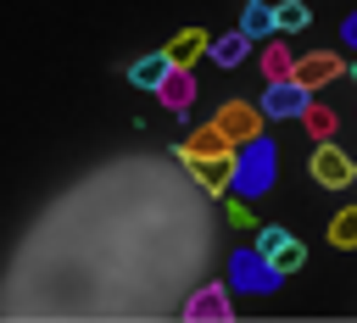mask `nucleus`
Wrapping results in <instances>:
<instances>
[{"label": "nucleus", "mask_w": 357, "mask_h": 323, "mask_svg": "<svg viewBox=\"0 0 357 323\" xmlns=\"http://www.w3.org/2000/svg\"><path fill=\"white\" fill-rule=\"evenodd\" d=\"M229 150H234V145H229L218 128H201L195 139H184V145H178V162H206V156H229Z\"/></svg>", "instance_id": "obj_8"}, {"label": "nucleus", "mask_w": 357, "mask_h": 323, "mask_svg": "<svg viewBox=\"0 0 357 323\" xmlns=\"http://www.w3.org/2000/svg\"><path fill=\"white\" fill-rule=\"evenodd\" d=\"M184 317H229V290H223V284L201 290V295L184 306Z\"/></svg>", "instance_id": "obj_11"}, {"label": "nucleus", "mask_w": 357, "mask_h": 323, "mask_svg": "<svg viewBox=\"0 0 357 323\" xmlns=\"http://www.w3.org/2000/svg\"><path fill=\"white\" fill-rule=\"evenodd\" d=\"M351 178H357V167H351Z\"/></svg>", "instance_id": "obj_24"}, {"label": "nucleus", "mask_w": 357, "mask_h": 323, "mask_svg": "<svg viewBox=\"0 0 357 323\" xmlns=\"http://www.w3.org/2000/svg\"><path fill=\"white\" fill-rule=\"evenodd\" d=\"M351 167H357V162H351L346 150H335L329 139L312 150V178H318L324 189H346V184H351Z\"/></svg>", "instance_id": "obj_5"}, {"label": "nucleus", "mask_w": 357, "mask_h": 323, "mask_svg": "<svg viewBox=\"0 0 357 323\" xmlns=\"http://www.w3.org/2000/svg\"><path fill=\"white\" fill-rule=\"evenodd\" d=\"M223 212H229V223H234V228H251V223H257V212H251L245 200H229Z\"/></svg>", "instance_id": "obj_20"}, {"label": "nucleus", "mask_w": 357, "mask_h": 323, "mask_svg": "<svg viewBox=\"0 0 357 323\" xmlns=\"http://www.w3.org/2000/svg\"><path fill=\"white\" fill-rule=\"evenodd\" d=\"M273 162H279L273 139H262V134L240 139V150H229V189H234L240 200H251V195H268V184H273V173H279Z\"/></svg>", "instance_id": "obj_1"}, {"label": "nucleus", "mask_w": 357, "mask_h": 323, "mask_svg": "<svg viewBox=\"0 0 357 323\" xmlns=\"http://www.w3.org/2000/svg\"><path fill=\"white\" fill-rule=\"evenodd\" d=\"M156 95H162V106H173V111H184L190 100H195V78H190V67H167L162 78H156Z\"/></svg>", "instance_id": "obj_7"}, {"label": "nucleus", "mask_w": 357, "mask_h": 323, "mask_svg": "<svg viewBox=\"0 0 357 323\" xmlns=\"http://www.w3.org/2000/svg\"><path fill=\"white\" fill-rule=\"evenodd\" d=\"M268 262H273V267H279V273H296V267H301V262H307V245H301V239H290V234H284V239H279V251H273V256H268Z\"/></svg>", "instance_id": "obj_17"}, {"label": "nucleus", "mask_w": 357, "mask_h": 323, "mask_svg": "<svg viewBox=\"0 0 357 323\" xmlns=\"http://www.w3.org/2000/svg\"><path fill=\"white\" fill-rule=\"evenodd\" d=\"M245 50H251V39L234 28V33H223V39H206V56L218 61V67H240L245 61Z\"/></svg>", "instance_id": "obj_9"}, {"label": "nucleus", "mask_w": 357, "mask_h": 323, "mask_svg": "<svg viewBox=\"0 0 357 323\" xmlns=\"http://www.w3.org/2000/svg\"><path fill=\"white\" fill-rule=\"evenodd\" d=\"M262 72H268V78H290V50L268 45V50H262Z\"/></svg>", "instance_id": "obj_19"}, {"label": "nucleus", "mask_w": 357, "mask_h": 323, "mask_svg": "<svg viewBox=\"0 0 357 323\" xmlns=\"http://www.w3.org/2000/svg\"><path fill=\"white\" fill-rule=\"evenodd\" d=\"M279 239H284V228H273V223H268V228H257V251H262V256H273V251H279Z\"/></svg>", "instance_id": "obj_21"}, {"label": "nucleus", "mask_w": 357, "mask_h": 323, "mask_svg": "<svg viewBox=\"0 0 357 323\" xmlns=\"http://www.w3.org/2000/svg\"><path fill=\"white\" fill-rule=\"evenodd\" d=\"M329 239H335L340 251H351V245H357V206H340V212H335V223H329Z\"/></svg>", "instance_id": "obj_15"}, {"label": "nucleus", "mask_w": 357, "mask_h": 323, "mask_svg": "<svg viewBox=\"0 0 357 323\" xmlns=\"http://www.w3.org/2000/svg\"><path fill=\"white\" fill-rule=\"evenodd\" d=\"M312 100V89L307 84H296V78H268V95H262V117H301V106Z\"/></svg>", "instance_id": "obj_3"}, {"label": "nucleus", "mask_w": 357, "mask_h": 323, "mask_svg": "<svg viewBox=\"0 0 357 323\" xmlns=\"http://www.w3.org/2000/svg\"><path fill=\"white\" fill-rule=\"evenodd\" d=\"M301 123L312 128V139H329V134H335V111H329V106H312V100H307V106H301Z\"/></svg>", "instance_id": "obj_18"}, {"label": "nucleus", "mask_w": 357, "mask_h": 323, "mask_svg": "<svg viewBox=\"0 0 357 323\" xmlns=\"http://www.w3.org/2000/svg\"><path fill=\"white\" fill-rule=\"evenodd\" d=\"M167 67H173L167 50H151V56H139V61L128 67V78H134V89H156V78H162Z\"/></svg>", "instance_id": "obj_10"}, {"label": "nucleus", "mask_w": 357, "mask_h": 323, "mask_svg": "<svg viewBox=\"0 0 357 323\" xmlns=\"http://www.w3.org/2000/svg\"><path fill=\"white\" fill-rule=\"evenodd\" d=\"M229 145H240V139H251V134H262V111L257 106H245V100H229L223 111H218V123H212Z\"/></svg>", "instance_id": "obj_4"}, {"label": "nucleus", "mask_w": 357, "mask_h": 323, "mask_svg": "<svg viewBox=\"0 0 357 323\" xmlns=\"http://www.w3.org/2000/svg\"><path fill=\"white\" fill-rule=\"evenodd\" d=\"M284 273L251 245V251H229V290H240V295H268L273 284H279Z\"/></svg>", "instance_id": "obj_2"}, {"label": "nucleus", "mask_w": 357, "mask_h": 323, "mask_svg": "<svg viewBox=\"0 0 357 323\" xmlns=\"http://www.w3.org/2000/svg\"><path fill=\"white\" fill-rule=\"evenodd\" d=\"M312 22V11L301 6V0H284V6H273V33L284 28V33H296V28H307Z\"/></svg>", "instance_id": "obj_14"}, {"label": "nucleus", "mask_w": 357, "mask_h": 323, "mask_svg": "<svg viewBox=\"0 0 357 323\" xmlns=\"http://www.w3.org/2000/svg\"><path fill=\"white\" fill-rule=\"evenodd\" d=\"M190 167L201 173V184H206L212 195H218V189L229 184V156H206V162H190Z\"/></svg>", "instance_id": "obj_16"}, {"label": "nucleus", "mask_w": 357, "mask_h": 323, "mask_svg": "<svg viewBox=\"0 0 357 323\" xmlns=\"http://www.w3.org/2000/svg\"><path fill=\"white\" fill-rule=\"evenodd\" d=\"M201 50H206V33H201V28H184V33H178V39L167 45V61H178V67H190V61H195Z\"/></svg>", "instance_id": "obj_13"}, {"label": "nucleus", "mask_w": 357, "mask_h": 323, "mask_svg": "<svg viewBox=\"0 0 357 323\" xmlns=\"http://www.w3.org/2000/svg\"><path fill=\"white\" fill-rule=\"evenodd\" d=\"M340 39H346V45H351V50H357V11H351V17H346V22H340Z\"/></svg>", "instance_id": "obj_22"}, {"label": "nucleus", "mask_w": 357, "mask_h": 323, "mask_svg": "<svg viewBox=\"0 0 357 323\" xmlns=\"http://www.w3.org/2000/svg\"><path fill=\"white\" fill-rule=\"evenodd\" d=\"M351 78H357V67H351Z\"/></svg>", "instance_id": "obj_23"}, {"label": "nucleus", "mask_w": 357, "mask_h": 323, "mask_svg": "<svg viewBox=\"0 0 357 323\" xmlns=\"http://www.w3.org/2000/svg\"><path fill=\"white\" fill-rule=\"evenodd\" d=\"M240 33H245V39H268V33H273V6L251 0V6L240 11Z\"/></svg>", "instance_id": "obj_12"}, {"label": "nucleus", "mask_w": 357, "mask_h": 323, "mask_svg": "<svg viewBox=\"0 0 357 323\" xmlns=\"http://www.w3.org/2000/svg\"><path fill=\"white\" fill-rule=\"evenodd\" d=\"M290 78H296V84H307V89H318V84L340 78V56H329V50H318V56H301V61H290Z\"/></svg>", "instance_id": "obj_6"}]
</instances>
